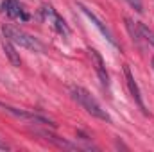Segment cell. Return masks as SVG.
Returning <instances> with one entry per match:
<instances>
[{"instance_id":"7","label":"cell","mask_w":154,"mask_h":152,"mask_svg":"<svg viewBox=\"0 0 154 152\" xmlns=\"http://www.w3.org/2000/svg\"><path fill=\"white\" fill-rule=\"evenodd\" d=\"M88 52H90V57H91V61H93V68H95L97 75H99V79H100V82H102L106 88H109V75H108L106 63H104L102 56H100L95 48H90Z\"/></svg>"},{"instance_id":"5","label":"cell","mask_w":154,"mask_h":152,"mask_svg":"<svg viewBox=\"0 0 154 152\" xmlns=\"http://www.w3.org/2000/svg\"><path fill=\"white\" fill-rule=\"evenodd\" d=\"M79 7H81V11H82V13L86 14V18H88V20H90V22H91V23H93V25H95L97 29H99V32H100V34H102L104 38L108 39V41H109V43H111L113 47H116V41H115V38H113V34H111V31H109V29L106 27V23H104V22H102V20H100V18H99V16H97L95 13H93V11H90V9H88L86 5L79 4Z\"/></svg>"},{"instance_id":"11","label":"cell","mask_w":154,"mask_h":152,"mask_svg":"<svg viewBox=\"0 0 154 152\" xmlns=\"http://www.w3.org/2000/svg\"><path fill=\"white\" fill-rule=\"evenodd\" d=\"M5 149H7V145H5V143L0 140V150H5Z\"/></svg>"},{"instance_id":"1","label":"cell","mask_w":154,"mask_h":152,"mask_svg":"<svg viewBox=\"0 0 154 152\" xmlns=\"http://www.w3.org/2000/svg\"><path fill=\"white\" fill-rule=\"evenodd\" d=\"M70 95H72V99L75 100L86 113H90L91 116H95V118H99V120H102V122H111L108 111H106V109L99 104V100H97L88 90H84L82 86H70Z\"/></svg>"},{"instance_id":"6","label":"cell","mask_w":154,"mask_h":152,"mask_svg":"<svg viewBox=\"0 0 154 152\" xmlns=\"http://www.w3.org/2000/svg\"><path fill=\"white\" fill-rule=\"evenodd\" d=\"M124 74H125V82H127V88H129V93H131V97L134 99V102L138 104V108H140L143 113H147V109H145V104H143V100H142L140 88H138V84H136V81H134V75H133V72H131V68H129L127 65L124 66Z\"/></svg>"},{"instance_id":"10","label":"cell","mask_w":154,"mask_h":152,"mask_svg":"<svg viewBox=\"0 0 154 152\" xmlns=\"http://www.w3.org/2000/svg\"><path fill=\"white\" fill-rule=\"evenodd\" d=\"M136 13H142L143 11V4H142V0H125Z\"/></svg>"},{"instance_id":"4","label":"cell","mask_w":154,"mask_h":152,"mask_svg":"<svg viewBox=\"0 0 154 152\" xmlns=\"http://www.w3.org/2000/svg\"><path fill=\"white\" fill-rule=\"evenodd\" d=\"M5 111L20 120H25L29 123H39V125H52V122L45 116H41L38 113H32V111H27V109H18V108H13V106H7V104H0Z\"/></svg>"},{"instance_id":"3","label":"cell","mask_w":154,"mask_h":152,"mask_svg":"<svg viewBox=\"0 0 154 152\" xmlns=\"http://www.w3.org/2000/svg\"><path fill=\"white\" fill-rule=\"evenodd\" d=\"M41 13H43L45 20L52 25V29H54L57 34H61L63 38H68V36H70V27H68V25H66V22H65V20L56 13V9H54L52 5H43Z\"/></svg>"},{"instance_id":"12","label":"cell","mask_w":154,"mask_h":152,"mask_svg":"<svg viewBox=\"0 0 154 152\" xmlns=\"http://www.w3.org/2000/svg\"><path fill=\"white\" fill-rule=\"evenodd\" d=\"M152 70H154V57H152Z\"/></svg>"},{"instance_id":"9","label":"cell","mask_w":154,"mask_h":152,"mask_svg":"<svg viewBox=\"0 0 154 152\" xmlns=\"http://www.w3.org/2000/svg\"><path fill=\"white\" fill-rule=\"evenodd\" d=\"M2 50H4L5 57L9 59V63H11L13 66H20V65H22L20 54L16 52V45H14L9 38H5L4 34H2Z\"/></svg>"},{"instance_id":"2","label":"cell","mask_w":154,"mask_h":152,"mask_svg":"<svg viewBox=\"0 0 154 152\" xmlns=\"http://www.w3.org/2000/svg\"><path fill=\"white\" fill-rule=\"evenodd\" d=\"M2 34L5 38H9L16 47H22V48H27V50H32V52H41L43 47L38 39L31 34H27L25 31L18 29V27H13V25H4L2 27Z\"/></svg>"},{"instance_id":"8","label":"cell","mask_w":154,"mask_h":152,"mask_svg":"<svg viewBox=\"0 0 154 152\" xmlns=\"http://www.w3.org/2000/svg\"><path fill=\"white\" fill-rule=\"evenodd\" d=\"M2 9H4V13H5L7 16H11V18H14V20H22V22L29 20V14L22 9V5H20L16 0H4V2H2Z\"/></svg>"}]
</instances>
